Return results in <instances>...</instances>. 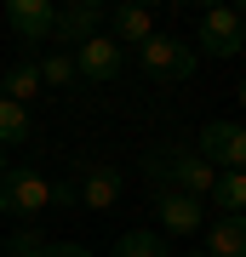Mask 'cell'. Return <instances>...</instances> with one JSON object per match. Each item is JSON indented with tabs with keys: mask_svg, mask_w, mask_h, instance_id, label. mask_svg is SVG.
Segmentation results:
<instances>
[{
	"mask_svg": "<svg viewBox=\"0 0 246 257\" xmlns=\"http://www.w3.org/2000/svg\"><path fill=\"white\" fill-rule=\"evenodd\" d=\"M235 97H240V109H246V80H240V86H235Z\"/></svg>",
	"mask_w": 246,
	"mask_h": 257,
	"instance_id": "cell-19",
	"label": "cell"
},
{
	"mask_svg": "<svg viewBox=\"0 0 246 257\" xmlns=\"http://www.w3.org/2000/svg\"><path fill=\"white\" fill-rule=\"evenodd\" d=\"M137 69H143L155 86H183L195 69H201V57L183 46L178 35H160V29H155V35H149L143 46H137Z\"/></svg>",
	"mask_w": 246,
	"mask_h": 257,
	"instance_id": "cell-4",
	"label": "cell"
},
{
	"mask_svg": "<svg viewBox=\"0 0 246 257\" xmlns=\"http://www.w3.org/2000/svg\"><path fill=\"white\" fill-rule=\"evenodd\" d=\"M0 97L18 103V109H29V103L40 97V69H35V57H23V63H12L6 74H0Z\"/></svg>",
	"mask_w": 246,
	"mask_h": 257,
	"instance_id": "cell-14",
	"label": "cell"
},
{
	"mask_svg": "<svg viewBox=\"0 0 246 257\" xmlns=\"http://www.w3.org/2000/svg\"><path fill=\"white\" fill-rule=\"evenodd\" d=\"M52 23H57L52 0H6V29L23 46H46V40H52Z\"/></svg>",
	"mask_w": 246,
	"mask_h": 257,
	"instance_id": "cell-8",
	"label": "cell"
},
{
	"mask_svg": "<svg viewBox=\"0 0 246 257\" xmlns=\"http://www.w3.org/2000/svg\"><path fill=\"white\" fill-rule=\"evenodd\" d=\"M195 57H240L246 52V18L235 6H206L195 18V40H189Z\"/></svg>",
	"mask_w": 246,
	"mask_h": 257,
	"instance_id": "cell-3",
	"label": "cell"
},
{
	"mask_svg": "<svg viewBox=\"0 0 246 257\" xmlns=\"http://www.w3.org/2000/svg\"><path fill=\"white\" fill-rule=\"evenodd\" d=\"M0 257H92L86 246H74V240H40L35 229H18L6 240V251Z\"/></svg>",
	"mask_w": 246,
	"mask_h": 257,
	"instance_id": "cell-13",
	"label": "cell"
},
{
	"mask_svg": "<svg viewBox=\"0 0 246 257\" xmlns=\"http://www.w3.org/2000/svg\"><path fill=\"white\" fill-rule=\"evenodd\" d=\"M178 257H206V251H178Z\"/></svg>",
	"mask_w": 246,
	"mask_h": 257,
	"instance_id": "cell-20",
	"label": "cell"
},
{
	"mask_svg": "<svg viewBox=\"0 0 246 257\" xmlns=\"http://www.w3.org/2000/svg\"><path fill=\"white\" fill-rule=\"evenodd\" d=\"M120 194H126V177H120V166H92L80 177V189H74V200L92 206V211H109Z\"/></svg>",
	"mask_w": 246,
	"mask_h": 257,
	"instance_id": "cell-12",
	"label": "cell"
},
{
	"mask_svg": "<svg viewBox=\"0 0 246 257\" xmlns=\"http://www.w3.org/2000/svg\"><path fill=\"white\" fill-rule=\"evenodd\" d=\"M0 172H6V155H0Z\"/></svg>",
	"mask_w": 246,
	"mask_h": 257,
	"instance_id": "cell-21",
	"label": "cell"
},
{
	"mask_svg": "<svg viewBox=\"0 0 246 257\" xmlns=\"http://www.w3.org/2000/svg\"><path fill=\"white\" fill-rule=\"evenodd\" d=\"M206 257H246V211H218L206 217Z\"/></svg>",
	"mask_w": 246,
	"mask_h": 257,
	"instance_id": "cell-11",
	"label": "cell"
},
{
	"mask_svg": "<svg viewBox=\"0 0 246 257\" xmlns=\"http://www.w3.org/2000/svg\"><path fill=\"white\" fill-rule=\"evenodd\" d=\"M212 172H246V126L240 120H206L201 138L189 143Z\"/></svg>",
	"mask_w": 246,
	"mask_h": 257,
	"instance_id": "cell-5",
	"label": "cell"
},
{
	"mask_svg": "<svg viewBox=\"0 0 246 257\" xmlns=\"http://www.w3.org/2000/svg\"><path fill=\"white\" fill-rule=\"evenodd\" d=\"M69 200H74L69 183H46V177L29 172V166H6V172H0V211L18 217V223L40 217L46 206H69Z\"/></svg>",
	"mask_w": 246,
	"mask_h": 257,
	"instance_id": "cell-2",
	"label": "cell"
},
{
	"mask_svg": "<svg viewBox=\"0 0 246 257\" xmlns=\"http://www.w3.org/2000/svg\"><path fill=\"white\" fill-rule=\"evenodd\" d=\"M109 257H172V246H166L160 229H126V234L115 240Z\"/></svg>",
	"mask_w": 246,
	"mask_h": 257,
	"instance_id": "cell-15",
	"label": "cell"
},
{
	"mask_svg": "<svg viewBox=\"0 0 246 257\" xmlns=\"http://www.w3.org/2000/svg\"><path fill=\"white\" fill-rule=\"evenodd\" d=\"M103 35H109L120 52H126V46H143V40L155 35V12L137 6V0H126V6H109V23H103Z\"/></svg>",
	"mask_w": 246,
	"mask_h": 257,
	"instance_id": "cell-10",
	"label": "cell"
},
{
	"mask_svg": "<svg viewBox=\"0 0 246 257\" xmlns=\"http://www.w3.org/2000/svg\"><path fill=\"white\" fill-rule=\"evenodd\" d=\"M103 23H109V6L103 0H69V6H57V23H52V40H63V46H86L92 35H103Z\"/></svg>",
	"mask_w": 246,
	"mask_h": 257,
	"instance_id": "cell-6",
	"label": "cell"
},
{
	"mask_svg": "<svg viewBox=\"0 0 246 257\" xmlns=\"http://www.w3.org/2000/svg\"><path fill=\"white\" fill-rule=\"evenodd\" d=\"M35 69H40V92H46V86H52V92H74V86H80L69 52H46V63H35Z\"/></svg>",
	"mask_w": 246,
	"mask_h": 257,
	"instance_id": "cell-16",
	"label": "cell"
},
{
	"mask_svg": "<svg viewBox=\"0 0 246 257\" xmlns=\"http://www.w3.org/2000/svg\"><path fill=\"white\" fill-rule=\"evenodd\" d=\"M0 74H6V69H0Z\"/></svg>",
	"mask_w": 246,
	"mask_h": 257,
	"instance_id": "cell-22",
	"label": "cell"
},
{
	"mask_svg": "<svg viewBox=\"0 0 246 257\" xmlns=\"http://www.w3.org/2000/svg\"><path fill=\"white\" fill-rule=\"evenodd\" d=\"M206 200L218 206V211H246V172H218Z\"/></svg>",
	"mask_w": 246,
	"mask_h": 257,
	"instance_id": "cell-17",
	"label": "cell"
},
{
	"mask_svg": "<svg viewBox=\"0 0 246 257\" xmlns=\"http://www.w3.org/2000/svg\"><path fill=\"white\" fill-rule=\"evenodd\" d=\"M155 217H160V229H172V234H201L206 229V200L178 194V189H155Z\"/></svg>",
	"mask_w": 246,
	"mask_h": 257,
	"instance_id": "cell-9",
	"label": "cell"
},
{
	"mask_svg": "<svg viewBox=\"0 0 246 257\" xmlns=\"http://www.w3.org/2000/svg\"><path fill=\"white\" fill-rule=\"evenodd\" d=\"M35 138V120H29V109H18V103L0 97V149L6 143H29Z\"/></svg>",
	"mask_w": 246,
	"mask_h": 257,
	"instance_id": "cell-18",
	"label": "cell"
},
{
	"mask_svg": "<svg viewBox=\"0 0 246 257\" xmlns=\"http://www.w3.org/2000/svg\"><path fill=\"white\" fill-rule=\"evenodd\" d=\"M69 57H74V74H80V80H92V86H109V80H120V74H126V52H120L109 35H92L86 46H74Z\"/></svg>",
	"mask_w": 246,
	"mask_h": 257,
	"instance_id": "cell-7",
	"label": "cell"
},
{
	"mask_svg": "<svg viewBox=\"0 0 246 257\" xmlns=\"http://www.w3.org/2000/svg\"><path fill=\"white\" fill-rule=\"evenodd\" d=\"M143 177L155 189H178V194H195V200H206L212 194V166L195 155L189 143H166V149H155V155H143Z\"/></svg>",
	"mask_w": 246,
	"mask_h": 257,
	"instance_id": "cell-1",
	"label": "cell"
}]
</instances>
